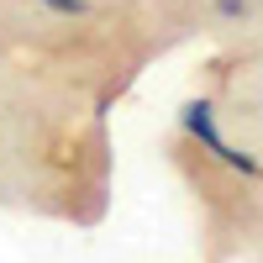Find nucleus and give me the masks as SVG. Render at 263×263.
<instances>
[{
    "label": "nucleus",
    "instance_id": "obj_1",
    "mask_svg": "<svg viewBox=\"0 0 263 263\" xmlns=\"http://www.w3.org/2000/svg\"><path fill=\"white\" fill-rule=\"evenodd\" d=\"M179 126H184V137H195L221 168L242 174V179H263V158H253L248 147H237V142L221 137V126H216V105H211V100H190L184 111H179Z\"/></svg>",
    "mask_w": 263,
    "mask_h": 263
},
{
    "label": "nucleus",
    "instance_id": "obj_2",
    "mask_svg": "<svg viewBox=\"0 0 263 263\" xmlns=\"http://www.w3.org/2000/svg\"><path fill=\"white\" fill-rule=\"evenodd\" d=\"M37 6H48L58 16H90V0H37Z\"/></svg>",
    "mask_w": 263,
    "mask_h": 263
},
{
    "label": "nucleus",
    "instance_id": "obj_3",
    "mask_svg": "<svg viewBox=\"0 0 263 263\" xmlns=\"http://www.w3.org/2000/svg\"><path fill=\"white\" fill-rule=\"evenodd\" d=\"M216 6V16H227V21H242L248 11H253V0H211Z\"/></svg>",
    "mask_w": 263,
    "mask_h": 263
}]
</instances>
